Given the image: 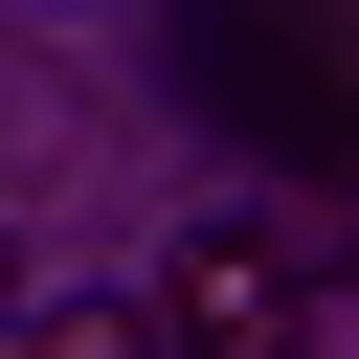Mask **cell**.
Listing matches in <instances>:
<instances>
[{
    "mask_svg": "<svg viewBox=\"0 0 359 359\" xmlns=\"http://www.w3.org/2000/svg\"><path fill=\"white\" fill-rule=\"evenodd\" d=\"M0 359H180V337H157V292H135V314H22Z\"/></svg>",
    "mask_w": 359,
    "mask_h": 359,
    "instance_id": "7a4b0ae2",
    "label": "cell"
},
{
    "mask_svg": "<svg viewBox=\"0 0 359 359\" xmlns=\"http://www.w3.org/2000/svg\"><path fill=\"white\" fill-rule=\"evenodd\" d=\"M0 337H22V247H0Z\"/></svg>",
    "mask_w": 359,
    "mask_h": 359,
    "instance_id": "3957f363",
    "label": "cell"
},
{
    "mask_svg": "<svg viewBox=\"0 0 359 359\" xmlns=\"http://www.w3.org/2000/svg\"><path fill=\"white\" fill-rule=\"evenodd\" d=\"M292 314H314V292H292L269 224H180V269H157V337H180V359H292Z\"/></svg>",
    "mask_w": 359,
    "mask_h": 359,
    "instance_id": "6da1fadb",
    "label": "cell"
}]
</instances>
